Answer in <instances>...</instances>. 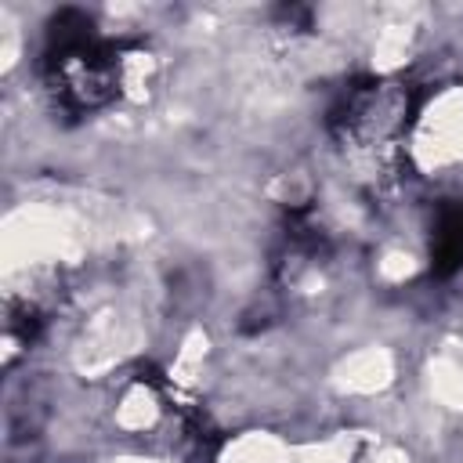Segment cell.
I'll return each instance as SVG.
<instances>
[{
	"label": "cell",
	"instance_id": "7a4b0ae2",
	"mask_svg": "<svg viewBox=\"0 0 463 463\" xmlns=\"http://www.w3.org/2000/svg\"><path fill=\"white\" fill-rule=\"evenodd\" d=\"M463 271V199H445L430 224V275Z\"/></svg>",
	"mask_w": 463,
	"mask_h": 463
},
{
	"label": "cell",
	"instance_id": "6da1fadb",
	"mask_svg": "<svg viewBox=\"0 0 463 463\" xmlns=\"http://www.w3.org/2000/svg\"><path fill=\"white\" fill-rule=\"evenodd\" d=\"M43 76L65 112H94L119 90V47L98 40L94 18L87 11L61 7L47 22Z\"/></svg>",
	"mask_w": 463,
	"mask_h": 463
},
{
	"label": "cell",
	"instance_id": "3957f363",
	"mask_svg": "<svg viewBox=\"0 0 463 463\" xmlns=\"http://www.w3.org/2000/svg\"><path fill=\"white\" fill-rule=\"evenodd\" d=\"M275 18H282L286 25H300V29H307V25H311V11H307V7H300V4H282V7L275 11Z\"/></svg>",
	"mask_w": 463,
	"mask_h": 463
}]
</instances>
